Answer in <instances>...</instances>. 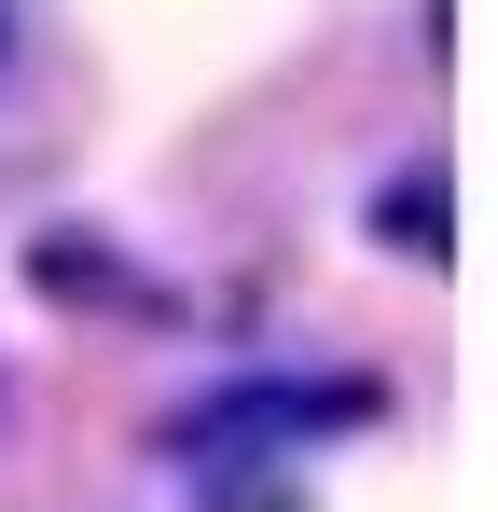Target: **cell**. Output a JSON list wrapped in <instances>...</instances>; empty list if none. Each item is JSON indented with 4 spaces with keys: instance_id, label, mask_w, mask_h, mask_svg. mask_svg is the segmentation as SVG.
I'll return each mask as SVG.
<instances>
[{
    "instance_id": "1",
    "label": "cell",
    "mask_w": 498,
    "mask_h": 512,
    "mask_svg": "<svg viewBox=\"0 0 498 512\" xmlns=\"http://www.w3.org/2000/svg\"><path fill=\"white\" fill-rule=\"evenodd\" d=\"M374 236H388L402 263H457V194H443V167L388 180V194H374Z\"/></svg>"
},
{
    "instance_id": "2",
    "label": "cell",
    "mask_w": 498,
    "mask_h": 512,
    "mask_svg": "<svg viewBox=\"0 0 498 512\" xmlns=\"http://www.w3.org/2000/svg\"><path fill=\"white\" fill-rule=\"evenodd\" d=\"M0 84H14V0H0Z\"/></svg>"
}]
</instances>
